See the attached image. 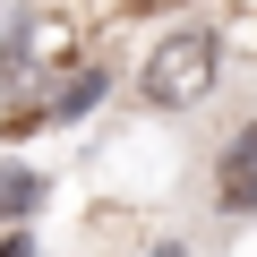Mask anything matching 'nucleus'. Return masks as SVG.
Wrapping results in <instances>:
<instances>
[{
    "label": "nucleus",
    "instance_id": "7ed1b4c3",
    "mask_svg": "<svg viewBox=\"0 0 257 257\" xmlns=\"http://www.w3.org/2000/svg\"><path fill=\"white\" fill-rule=\"evenodd\" d=\"M223 206H257V128L231 146V163H223Z\"/></svg>",
    "mask_w": 257,
    "mask_h": 257
},
{
    "label": "nucleus",
    "instance_id": "39448f33",
    "mask_svg": "<svg viewBox=\"0 0 257 257\" xmlns=\"http://www.w3.org/2000/svg\"><path fill=\"white\" fill-rule=\"evenodd\" d=\"M0 257H35V248H26V240H18V231H9V240H0Z\"/></svg>",
    "mask_w": 257,
    "mask_h": 257
},
{
    "label": "nucleus",
    "instance_id": "20e7f679",
    "mask_svg": "<svg viewBox=\"0 0 257 257\" xmlns=\"http://www.w3.org/2000/svg\"><path fill=\"white\" fill-rule=\"evenodd\" d=\"M35 197H43V180H35V172H9V163H0V214H26Z\"/></svg>",
    "mask_w": 257,
    "mask_h": 257
},
{
    "label": "nucleus",
    "instance_id": "f03ea898",
    "mask_svg": "<svg viewBox=\"0 0 257 257\" xmlns=\"http://www.w3.org/2000/svg\"><path fill=\"white\" fill-rule=\"evenodd\" d=\"M69 60V26L60 18H35V26H18V43H9V77L18 86H35L43 69H60Z\"/></svg>",
    "mask_w": 257,
    "mask_h": 257
},
{
    "label": "nucleus",
    "instance_id": "f257e3e1",
    "mask_svg": "<svg viewBox=\"0 0 257 257\" xmlns=\"http://www.w3.org/2000/svg\"><path fill=\"white\" fill-rule=\"evenodd\" d=\"M214 69H223V52H214V35H197V26H180V35H163L155 52H146V103H163V111H180V103H197L206 86H214Z\"/></svg>",
    "mask_w": 257,
    "mask_h": 257
},
{
    "label": "nucleus",
    "instance_id": "423d86ee",
    "mask_svg": "<svg viewBox=\"0 0 257 257\" xmlns=\"http://www.w3.org/2000/svg\"><path fill=\"white\" fill-rule=\"evenodd\" d=\"M155 257H180V248H155Z\"/></svg>",
    "mask_w": 257,
    "mask_h": 257
}]
</instances>
